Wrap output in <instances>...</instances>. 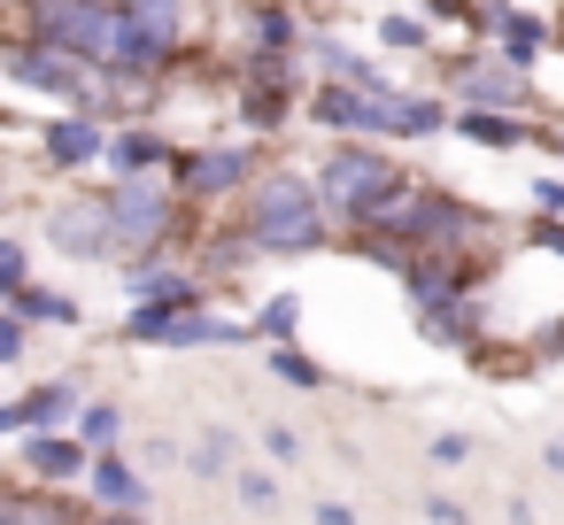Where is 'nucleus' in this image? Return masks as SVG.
<instances>
[{
	"mask_svg": "<svg viewBox=\"0 0 564 525\" xmlns=\"http://www.w3.org/2000/svg\"><path fill=\"white\" fill-rule=\"evenodd\" d=\"M101 201H109V248H124V255H148V248H163V240H171V225H178V201H171V186H163V178H148V171L117 178Z\"/></svg>",
	"mask_w": 564,
	"mask_h": 525,
	"instance_id": "nucleus-1",
	"label": "nucleus"
},
{
	"mask_svg": "<svg viewBox=\"0 0 564 525\" xmlns=\"http://www.w3.org/2000/svg\"><path fill=\"white\" fill-rule=\"evenodd\" d=\"M248 232H256V248H317V232H325L317 194H310L294 171L263 178V186H256V209H248Z\"/></svg>",
	"mask_w": 564,
	"mask_h": 525,
	"instance_id": "nucleus-2",
	"label": "nucleus"
},
{
	"mask_svg": "<svg viewBox=\"0 0 564 525\" xmlns=\"http://www.w3.org/2000/svg\"><path fill=\"white\" fill-rule=\"evenodd\" d=\"M40 40L78 63H117V9L109 0H40Z\"/></svg>",
	"mask_w": 564,
	"mask_h": 525,
	"instance_id": "nucleus-3",
	"label": "nucleus"
},
{
	"mask_svg": "<svg viewBox=\"0 0 564 525\" xmlns=\"http://www.w3.org/2000/svg\"><path fill=\"white\" fill-rule=\"evenodd\" d=\"M325 201L340 209V217H379L394 194H402V178H394V163L387 155H371V147H340L333 163H325Z\"/></svg>",
	"mask_w": 564,
	"mask_h": 525,
	"instance_id": "nucleus-4",
	"label": "nucleus"
},
{
	"mask_svg": "<svg viewBox=\"0 0 564 525\" xmlns=\"http://www.w3.org/2000/svg\"><path fill=\"white\" fill-rule=\"evenodd\" d=\"M47 240L63 255H109V201H70L47 217Z\"/></svg>",
	"mask_w": 564,
	"mask_h": 525,
	"instance_id": "nucleus-5",
	"label": "nucleus"
},
{
	"mask_svg": "<svg viewBox=\"0 0 564 525\" xmlns=\"http://www.w3.org/2000/svg\"><path fill=\"white\" fill-rule=\"evenodd\" d=\"M94 155H109L101 124H86V117H63V124H47V163L78 171V163H94Z\"/></svg>",
	"mask_w": 564,
	"mask_h": 525,
	"instance_id": "nucleus-6",
	"label": "nucleus"
},
{
	"mask_svg": "<svg viewBox=\"0 0 564 525\" xmlns=\"http://www.w3.org/2000/svg\"><path fill=\"white\" fill-rule=\"evenodd\" d=\"M248 178V155L240 147H202L194 163H186V186L194 194H225V186H240Z\"/></svg>",
	"mask_w": 564,
	"mask_h": 525,
	"instance_id": "nucleus-7",
	"label": "nucleus"
},
{
	"mask_svg": "<svg viewBox=\"0 0 564 525\" xmlns=\"http://www.w3.org/2000/svg\"><path fill=\"white\" fill-rule=\"evenodd\" d=\"M63 409H70V386H40V394H24V402H9V409H0V433L47 425V417H63Z\"/></svg>",
	"mask_w": 564,
	"mask_h": 525,
	"instance_id": "nucleus-8",
	"label": "nucleus"
},
{
	"mask_svg": "<svg viewBox=\"0 0 564 525\" xmlns=\"http://www.w3.org/2000/svg\"><path fill=\"white\" fill-rule=\"evenodd\" d=\"M17 78L40 94H78V63L70 55H17Z\"/></svg>",
	"mask_w": 564,
	"mask_h": 525,
	"instance_id": "nucleus-9",
	"label": "nucleus"
},
{
	"mask_svg": "<svg viewBox=\"0 0 564 525\" xmlns=\"http://www.w3.org/2000/svg\"><path fill=\"white\" fill-rule=\"evenodd\" d=\"M94 502H117V510H148V486L117 463V456H101L94 463Z\"/></svg>",
	"mask_w": 564,
	"mask_h": 525,
	"instance_id": "nucleus-10",
	"label": "nucleus"
},
{
	"mask_svg": "<svg viewBox=\"0 0 564 525\" xmlns=\"http://www.w3.org/2000/svg\"><path fill=\"white\" fill-rule=\"evenodd\" d=\"M464 94L487 101V109H510L525 86H518V63H510V70H464Z\"/></svg>",
	"mask_w": 564,
	"mask_h": 525,
	"instance_id": "nucleus-11",
	"label": "nucleus"
},
{
	"mask_svg": "<svg viewBox=\"0 0 564 525\" xmlns=\"http://www.w3.org/2000/svg\"><path fill=\"white\" fill-rule=\"evenodd\" d=\"M24 456H32V471H40V479H70V471H78V448H70V440H47V425L32 433V448H24Z\"/></svg>",
	"mask_w": 564,
	"mask_h": 525,
	"instance_id": "nucleus-12",
	"label": "nucleus"
},
{
	"mask_svg": "<svg viewBox=\"0 0 564 525\" xmlns=\"http://www.w3.org/2000/svg\"><path fill=\"white\" fill-rule=\"evenodd\" d=\"M464 132H471L479 147H518V140H525V124H510V117H487V109H471V117H464Z\"/></svg>",
	"mask_w": 564,
	"mask_h": 525,
	"instance_id": "nucleus-13",
	"label": "nucleus"
},
{
	"mask_svg": "<svg viewBox=\"0 0 564 525\" xmlns=\"http://www.w3.org/2000/svg\"><path fill=\"white\" fill-rule=\"evenodd\" d=\"M533 40H541V24L502 9V63H533Z\"/></svg>",
	"mask_w": 564,
	"mask_h": 525,
	"instance_id": "nucleus-14",
	"label": "nucleus"
},
{
	"mask_svg": "<svg viewBox=\"0 0 564 525\" xmlns=\"http://www.w3.org/2000/svg\"><path fill=\"white\" fill-rule=\"evenodd\" d=\"M17 309H24V317H55V325H70V317H78L63 294H40V286H17Z\"/></svg>",
	"mask_w": 564,
	"mask_h": 525,
	"instance_id": "nucleus-15",
	"label": "nucleus"
},
{
	"mask_svg": "<svg viewBox=\"0 0 564 525\" xmlns=\"http://www.w3.org/2000/svg\"><path fill=\"white\" fill-rule=\"evenodd\" d=\"M163 155H171V147H163V140H148V132L117 140V163H124V171H148V163H163Z\"/></svg>",
	"mask_w": 564,
	"mask_h": 525,
	"instance_id": "nucleus-16",
	"label": "nucleus"
},
{
	"mask_svg": "<svg viewBox=\"0 0 564 525\" xmlns=\"http://www.w3.org/2000/svg\"><path fill=\"white\" fill-rule=\"evenodd\" d=\"M271 371H279V379H294V386H317V379H325V371H317L310 356H294V348H279V356H271Z\"/></svg>",
	"mask_w": 564,
	"mask_h": 525,
	"instance_id": "nucleus-17",
	"label": "nucleus"
},
{
	"mask_svg": "<svg viewBox=\"0 0 564 525\" xmlns=\"http://www.w3.org/2000/svg\"><path fill=\"white\" fill-rule=\"evenodd\" d=\"M117 425H124V417H117L109 402H94V409L78 417V433H86V440H117Z\"/></svg>",
	"mask_w": 564,
	"mask_h": 525,
	"instance_id": "nucleus-18",
	"label": "nucleus"
},
{
	"mask_svg": "<svg viewBox=\"0 0 564 525\" xmlns=\"http://www.w3.org/2000/svg\"><path fill=\"white\" fill-rule=\"evenodd\" d=\"M17 286H24V248L0 240V294H17Z\"/></svg>",
	"mask_w": 564,
	"mask_h": 525,
	"instance_id": "nucleus-19",
	"label": "nucleus"
},
{
	"mask_svg": "<svg viewBox=\"0 0 564 525\" xmlns=\"http://www.w3.org/2000/svg\"><path fill=\"white\" fill-rule=\"evenodd\" d=\"M294 317H302V309H294V294H279V302L263 309V332H294Z\"/></svg>",
	"mask_w": 564,
	"mask_h": 525,
	"instance_id": "nucleus-20",
	"label": "nucleus"
},
{
	"mask_svg": "<svg viewBox=\"0 0 564 525\" xmlns=\"http://www.w3.org/2000/svg\"><path fill=\"white\" fill-rule=\"evenodd\" d=\"M240 502H256V510H271V502H279V486H271L263 471H248V479H240Z\"/></svg>",
	"mask_w": 564,
	"mask_h": 525,
	"instance_id": "nucleus-21",
	"label": "nucleus"
},
{
	"mask_svg": "<svg viewBox=\"0 0 564 525\" xmlns=\"http://www.w3.org/2000/svg\"><path fill=\"white\" fill-rule=\"evenodd\" d=\"M17 356H24V332H17L9 317H0V363H17Z\"/></svg>",
	"mask_w": 564,
	"mask_h": 525,
	"instance_id": "nucleus-22",
	"label": "nucleus"
}]
</instances>
